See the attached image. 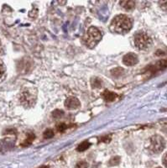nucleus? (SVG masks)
Listing matches in <instances>:
<instances>
[{
	"label": "nucleus",
	"mask_w": 167,
	"mask_h": 168,
	"mask_svg": "<svg viewBox=\"0 0 167 168\" xmlns=\"http://www.w3.org/2000/svg\"><path fill=\"white\" fill-rule=\"evenodd\" d=\"M133 21L128 16L119 14L112 19L110 24V30L113 33L125 34L132 29Z\"/></svg>",
	"instance_id": "obj_1"
},
{
	"label": "nucleus",
	"mask_w": 167,
	"mask_h": 168,
	"mask_svg": "<svg viewBox=\"0 0 167 168\" xmlns=\"http://www.w3.org/2000/svg\"><path fill=\"white\" fill-rule=\"evenodd\" d=\"M102 40V34L96 27H90L83 37V41L88 48H94Z\"/></svg>",
	"instance_id": "obj_2"
},
{
	"label": "nucleus",
	"mask_w": 167,
	"mask_h": 168,
	"mask_svg": "<svg viewBox=\"0 0 167 168\" xmlns=\"http://www.w3.org/2000/svg\"><path fill=\"white\" fill-rule=\"evenodd\" d=\"M134 44L140 51H147L152 46L153 41L149 35L145 32H138L134 35Z\"/></svg>",
	"instance_id": "obj_3"
},
{
	"label": "nucleus",
	"mask_w": 167,
	"mask_h": 168,
	"mask_svg": "<svg viewBox=\"0 0 167 168\" xmlns=\"http://www.w3.org/2000/svg\"><path fill=\"white\" fill-rule=\"evenodd\" d=\"M166 142L161 135H154L150 138L149 145V150L152 154H159L164 150Z\"/></svg>",
	"instance_id": "obj_4"
},
{
	"label": "nucleus",
	"mask_w": 167,
	"mask_h": 168,
	"mask_svg": "<svg viewBox=\"0 0 167 168\" xmlns=\"http://www.w3.org/2000/svg\"><path fill=\"white\" fill-rule=\"evenodd\" d=\"M20 104L24 108H31L36 103V94L33 90L26 89L21 92L20 94Z\"/></svg>",
	"instance_id": "obj_5"
},
{
	"label": "nucleus",
	"mask_w": 167,
	"mask_h": 168,
	"mask_svg": "<svg viewBox=\"0 0 167 168\" xmlns=\"http://www.w3.org/2000/svg\"><path fill=\"white\" fill-rule=\"evenodd\" d=\"M167 68V59H162V60H160L159 61H157L155 64L152 65L149 67V72L151 73H155V72H161V71H163L165 69Z\"/></svg>",
	"instance_id": "obj_6"
},
{
	"label": "nucleus",
	"mask_w": 167,
	"mask_h": 168,
	"mask_svg": "<svg viewBox=\"0 0 167 168\" xmlns=\"http://www.w3.org/2000/svg\"><path fill=\"white\" fill-rule=\"evenodd\" d=\"M65 106L67 109L74 110L78 109L81 106V103L78 100V98H75V97H69L65 101Z\"/></svg>",
	"instance_id": "obj_7"
},
{
	"label": "nucleus",
	"mask_w": 167,
	"mask_h": 168,
	"mask_svg": "<svg viewBox=\"0 0 167 168\" xmlns=\"http://www.w3.org/2000/svg\"><path fill=\"white\" fill-rule=\"evenodd\" d=\"M138 61H139L138 56L135 54H134V53H128L123 58L124 64L126 65V66H128V67L136 65L138 63Z\"/></svg>",
	"instance_id": "obj_8"
},
{
	"label": "nucleus",
	"mask_w": 167,
	"mask_h": 168,
	"mask_svg": "<svg viewBox=\"0 0 167 168\" xmlns=\"http://www.w3.org/2000/svg\"><path fill=\"white\" fill-rule=\"evenodd\" d=\"M103 98L107 101V102H113L116 100V98H118V95L116 94L115 92H110V91H104L103 93Z\"/></svg>",
	"instance_id": "obj_9"
},
{
	"label": "nucleus",
	"mask_w": 167,
	"mask_h": 168,
	"mask_svg": "<svg viewBox=\"0 0 167 168\" xmlns=\"http://www.w3.org/2000/svg\"><path fill=\"white\" fill-rule=\"evenodd\" d=\"M119 3L127 11H131L135 8V2L134 1H120Z\"/></svg>",
	"instance_id": "obj_10"
},
{
	"label": "nucleus",
	"mask_w": 167,
	"mask_h": 168,
	"mask_svg": "<svg viewBox=\"0 0 167 168\" xmlns=\"http://www.w3.org/2000/svg\"><path fill=\"white\" fill-rule=\"evenodd\" d=\"M6 77V67L2 61H0V83H2Z\"/></svg>",
	"instance_id": "obj_11"
},
{
	"label": "nucleus",
	"mask_w": 167,
	"mask_h": 168,
	"mask_svg": "<svg viewBox=\"0 0 167 168\" xmlns=\"http://www.w3.org/2000/svg\"><path fill=\"white\" fill-rule=\"evenodd\" d=\"M90 146H91V143H90V142H88V141H83V142H82V143L80 144L79 145L77 146L76 150H77V151H80V152L85 151V150H88Z\"/></svg>",
	"instance_id": "obj_12"
},
{
	"label": "nucleus",
	"mask_w": 167,
	"mask_h": 168,
	"mask_svg": "<svg viewBox=\"0 0 167 168\" xmlns=\"http://www.w3.org/2000/svg\"><path fill=\"white\" fill-rule=\"evenodd\" d=\"M35 135L34 134H32V133H31V134H28L27 138L24 140V141L23 142V143L21 144L22 146H28V145H30L32 142H33V141L35 140Z\"/></svg>",
	"instance_id": "obj_13"
},
{
	"label": "nucleus",
	"mask_w": 167,
	"mask_h": 168,
	"mask_svg": "<svg viewBox=\"0 0 167 168\" xmlns=\"http://www.w3.org/2000/svg\"><path fill=\"white\" fill-rule=\"evenodd\" d=\"M120 157L119 156H113L112 158L110 159V161L108 162V166H113L119 165L120 163Z\"/></svg>",
	"instance_id": "obj_14"
},
{
	"label": "nucleus",
	"mask_w": 167,
	"mask_h": 168,
	"mask_svg": "<svg viewBox=\"0 0 167 168\" xmlns=\"http://www.w3.org/2000/svg\"><path fill=\"white\" fill-rule=\"evenodd\" d=\"M123 72H124V69H122L120 67H118V68H115V69L111 71V73H112V76H116V77L121 76Z\"/></svg>",
	"instance_id": "obj_15"
},
{
	"label": "nucleus",
	"mask_w": 167,
	"mask_h": 168,
	"mask_svg": "<svg viewBox=\"0 0 167 168\" xmlns=\"http://www.w3.org/2000/svg\"><path fill=\"white\" fill-rule=\"evenodd\" d=\"M64 115V112L62 110L60 109H55V111H53L52 113V116L55 118V119H60Z\"/></svg>",
	"instance_id": "obj_16"
},
{
	"label": "nucleus",
	"mask_w": 167,
	"mask_h": 168,
	"mask_svg": "<svg viewBox=\"0 0 167 168\" xmlns=\"http://www.w3.org/2000/svg\"><path fill=\"white\" fill-rule=\"evenodd\" d=\"M54 131L51 129H46V131L44 132V138L45 139H51L54 136Z\"/></svg>",
	"instance_id": "obj_17"
},
{
	"label": "nucleus",
	"mask_w": 167,
	"mask_h": 168,
	"mask_svg": "<svg viewBox=\"0 0 167 168\" xmlns=\"http://www.w3.org/2000/svg\"><path fill=\"white\" fill-rule=\"evenodd\" d=\"M91 84L92 88H100L101 84H102V82H101V80L98 79V78H93V79L92 80Z\"/></svg>",
	"instance_id": "obj_18"
},
{
	"label": "nucleus",
	"mask_w": 167,
	"mask_h": 168,
	"mask_svg": "<svg viewBox=\"0 0 167 168\" xmlns=\"http://www.w3.org/2000/svg\"><path fill=\"white\" fill-rule=\"evenodd\" d=\"M88 163L87 162L82 161L76 163L75 168H88Z\"/></svg>",
	"instance_id": "obj_19"
},
{
	"label": "nucleus",
	"mask_w": 167,
	"mask_h": 168,
	"mask_svg": "<svg viewBox=\"0 0 167 168\" xmlns=\"http://www.w3.org/2000/svg\"><path fill=\"white\" fill-rule=\"evenodd\" d=\"M159 4H160V7L162 9V10L167 12V1H160Z\"/></svg>",
	"instance_id": "obj_20"
},
{
	"label": "nucleus",
	"mask_w": 167,
	"mask_h": 168,
	"mask_svg": "<svg viewBox=\"0 0 167 168\" xmlns=\"http://www.w3.org/2000/svg\"><path fill=\"white\" fill-rule=\"evenodd\" d=\"M67 127H68V126H67V125H65V124H60V125H57V130L60 132H63L67 129Z\"/></svg>",
	"instance_id": "obj_21"
},
{
	"label": "nucleus",
	"mask_w": 167,
	"mask_h": 168,
	"mask_svg": "<svg viewBox=\"0 0 167 168\" xmlns=\"http://www.w3.org/2000/svg\"><path fill=\"white\" fill-rule=\"evenodd\" d=\"M162 162H163V165L167 168V153L164 156L163 159H162Z\"/></svg>",
	"instance_id": "obj_22"
},
{
	"label": "nucleus",
	"mask_w": 167,
	"mask_h": 168,
	"mask_svg": "<svg viewBox=\"0 0 167 168\" xmlns=\"http://www.w3.org/2000/svg\"><path fill=\"white\" fill-rule=\"evenodd\" d=\"M39 168H49L48 166H40V167Z\"/></svg>",
	"instance_id": "obj_23"
},
{
	"label": "nucleus",
	"mask_w": 167,
	"mask_h": 168,
	"mask_svg": "<svg viewBox=\"0 0 167 168\" xmlns=\"http://www.w3.org/2000/svg\"><path fill=\"white\" fill-rule=\"evenodd\" d=\"M156 168H162V167H161V166H158V167H156Z\"/></svg>",
	"instance_id": "obj_24"
}]
</instances>
